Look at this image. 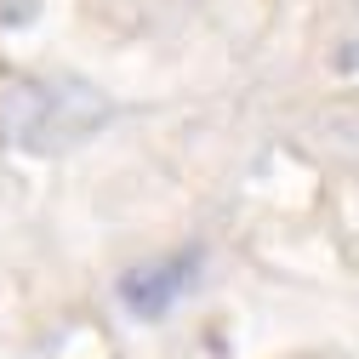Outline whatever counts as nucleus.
I'll return each instance as SVG.
<instances>
[{"instance_id":"1","label":"nucleus","mask_w":359,"mask_h":359,"mask_svg":"<svg viewBox=\"0 0 359 359\" xmlns=\"http://www.w3.org/2000/svg\"><path fill=\"white\" fill-rule=\"evenodd\" d=\"M114 120V103L97 97L92 86H74V80H29L6 97L0 109V126L6 137L29 154H57L74 149L80 137H92Z\"/></svg>"},{"instance_id":"2","label":"nucleus","mask_w":359,"mask_h":359,"mask_svg":"<svg viewBox=\"0 0 359 359\" xmlns=\"http://www.w3.org/2000/svg\"><path fill=\"white\" fill-rule=\"evenodd\" d=\"M200 262H205L200 245H189V251H165V257H154V262H137L131 274H120V308L137 313V320H165V313L194 291Z\"/></svg>"}]
</instances>
